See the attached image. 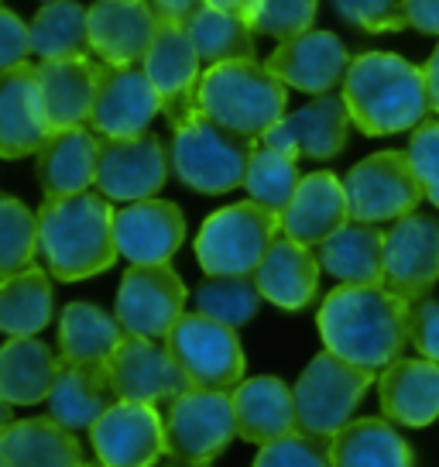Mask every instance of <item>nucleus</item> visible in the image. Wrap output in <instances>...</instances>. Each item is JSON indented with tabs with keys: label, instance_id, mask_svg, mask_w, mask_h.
<instances>
[{
	"label": "nucleus",
	"instance_id": "f257e3e1",
	"mask_svg": "<svg viewBox=\"0 0 439 467\" xmlns=\"http://www.w3.org/2000/svg\"><path fill=\"white\" fill-rule=\"evenodd\" d=\"M320 337L326 350L361 368H388L409 344V299L384 285H343L322 299Z\"/></svg>",
	"mask_w": 439,
	"mask_h": 467
},
{
	"label": "nucleus",
	"instance_id": "f03ea898",
	"mask_svg": "<svg viewBox=\"0 0 439 467\" xmlns=\"http://www.w3.org/2000/svg\"><path fill=\"white\" fill-rule=\"evenodd\" d=\"M117 210L103 192L45 196L38 206V244L59 282H83L117 262Z\"/></svg>",
	"mask_w": 439,
	"mask_h": 467
},
{
	"label": "nucleus",
	"instance_id": "7ed1b4c3",
	"mask_svg": "<svg viewBox=\"0 0 439 467\" xmlns=\"http://www.w3.org/2000/svg\"><path fill=\"white\" fill-rule=\"evenodd\" d=\"M351 120L367 138H388L419 128L429 107L425 69L392 52H364L343 76Z\"/></svg>",
	"mask_w": 439,
	"mask_h": 467
},
{
	"label": "nucleus",
	"instance_id": "20e7f679",
	"mask_svg": "<svg viewBox=\"0 0 439 467\" xmlns=\"http://www.w3.org/2000/svg\"><path fill=\"white\" fill-rule=\"evenodd\" d=\"M285 83L254 58L217 62L199 79V110L244 138H264L285 117Z\"/></svg>",
	"mask_w": 439,
	"mask_h": 467
},
{
	"label": "nucleus",
	"instance_id": "39448f33",
	"mask_svg": "<svg viewBox=\"0 0 439 467\" xmlns=\"http://www.w3.org/2000/svg\"><path fill=\"white\" fill-rule=\"evenodd\" d=\"M250 155H254V138L223 128L203 110H196L179 124L168 148L179 182L203 196H223L244 186Z\"/></svg>",
	"mask_w": 439,
	"mask_h": 467
},
{
	"label": "nucleus",
	"instance_id": "423d86ee",
	"mask_svg": "<svg viewBox=\"0 0 439 467\" xmlns=\"http://www.w3.org/2000/svg\"><path fill=\"white\" fill-rule=\"evenodd\" d=\"M281 231V213L244 200L203 220L196 234V262L206 275H254Z\"/></svg>",
	"mask_w": 439,
	"mask_h": 467
},
{
	"label": "nucleus",
	"instance_id": "0eeeda50",
	"mask_svg": "<svg viewBox=\"0 0 439 467\" xmlns=\"http://www.w3.org/2000/svg\"><path fill=\"white\" fill-rule=\"evenodd\" d=\"M371 381H374V368L353 365L333 350L316 354L292 389L299 430L333 437L340 426L351 423L353 409L361 406Z\"/></svg>",
	"mask_w": 439,
	"mask_h": 467
},
{
	"label": "nucleus",
	"instance_id": "6e6552de",
	"mask_svg": "<svg viewBox=\"0 0 439 467\" xmlns=\"http://www.w3.org/2000/svg\"><path fill=\"white\" fill-rule=\"evenodd\" d=\"M165 344L189 379V389L234 392L244 381V348L237 340V327L209 320L203 313H182Z\"/></svg>",
	"mask_w": 439,
	"mask_h": 467
},
{
	"label": "nucleus",
	"instance_id": "1a4fd4ad",
	"mask_svg": "<svg viewBox=\"0 0 439 467\" xmlns=\"http://www.w3.org/2000/svg\"><path fill=\"white\" fill-rule=\"evenodd\" d=\"M237 437V416L230 392L186 389L168 402L165 416V453L192 464H209Z\"/></svg>",
	"mask_w": 439,
	"mask_h": 467
},
{
	"label": "nucleus",
	"instance_id": "9d476101",
	"mask_svg": "<svg viewBox=\"0 0 439 467\" xmlns=\"http://www.w3.org/2000/svg\"><path fill=\"white\" fill-rule=\"evenodd\" d=\"M343 186L351 200V220H361V223L409 217L425 196L409 151H378L371 159L357 161L343 179Z\"/></svg>",
	"mask_w": 439,
	"mask_h": 467
},
{
	"label": "nucleus",
	"instance_id": "9b49d317",
	"mask_svg": "<svg viewBox=\"0 0 439 467\" xmlns=\"http://www.w3.org/2000/svg\"><path fill=\"white\" fill-rule=\"evenodd\" d=\"M186 285L172 272V265H131L117 289V309L124 334L165 340L182 317Z\"/></svg>",
	"mask_w": 439,
	"mask_h": 467
},
{
	"label": "nucleus",
	"instance_id": "f8f14e48",
	"mask_svg": "<svg viewBox=\"0 0 439 467\" xmlns=\"http://www.w3.org/2000/svg\"><path fill=\"white\" fill-rule=\"evenodd\" d=\"M168 151L158 134H128V138H100V165L97 190L117 203L151 200L168 182Z\"/></svg>",
	"mask_w": 439,
	"mask_h": 467
},
{
	"label": "nucleus",
	"instance_id": "ddd939ff",
	"mask_svg": "<svg viewBox=\"0 0 439 467\" xmlns=\"http://www.w3.org/2000/svg\"><path fill=\"white\" fill-rule=\"evenodd\" d=\"M199 52L192 45V35L186 25H168L161 21L155 31V42L148 48L141 69L151 79V87L161 100V114L168 124L179 128L186 117L199 110Z\"/></svg>",
	"mask_w": 439,
	"mask_h": 467
},
{
	"label": "nucleus",
	"instance_id": "4468645a",
	"mask_svg": "<svg viewBox=\"0 0 439 467\" xmlns=\"http://www.w3.org/2000/svg\"><path fill=\"white\" fill-rule=\"evenodd\" d=\"M107 371L117 399H128V402H151V406L172 402L189 389V379L182 375L168 344L161 348L158 340H148V337L124 334L107 361Z\"/></svg>",
	"mask_w": 439,
	"mask_h": 467
},
{
	"label": "nucleus",
	"instance_id": "2eb2a0df",
	"mask_svg": "<svg viewBox=\"0 0 439 467\" xmlns=\"http://www.w3.org/2000/svg\"><path fill=\"white\" fill-rule=\"evenodd\" d=\"M89 440L107 467H155L165 453V423L151 402L117 399L93 423Z\"/></svg>",
	"mask_w": 439,
	"mask_h": 467
},
{
	"label": "nucleus",
	"instance_id": "dca6fc26",
	"mask_svg": "<svg viewBox=\"0 0 439 467\" xmlns=\"http://www.w3.org/2000/svg\"><path fill=\"white\" fill-rule=\"evenodd\" d=\"M351 124L353 120L351 110H347V100L333 97V93H322L312 103L281 117L279 124L261 138V145L285 151L292 159L330 161L347 148Z\"/></svg>",
	"mask_w": 439,
	"mask_h": 467
},
{
	"label": "nucleus",
	"instance_id": "f3484780",
	"mask_svg": "<svg viewBox=\"0 0 439 467\" xmlns=\"http://www.w3.org/2000/svg\"><path fill=\"white\" fill-rule=\"evenodd\" d=\"M439 282V220L409 213L384 234V289L423 299Z\"/></svg>",
	"mask_w": 439,
	"mask_h": 467
},
{
	"label": "nucleus",
	"instance_id": "a211bd4d",
	"mask_svg": "<svg viewBox=\"0 0 439 467\" xmlns=\"http://www.w3.org/2000/svg\"><path fill=\"white\" fill-rule=\"evenodd\" d=\"M103 62H93L87 56H62V58H42L35 66L38 79V103L48 131H66L87 124L97 103L100 89Z\"/></svg>",
	"mask_w": 439,
	"mask_h": 467
},
{
	"label": "nucleus",
	"instance_id": "6ab92c4d",
	"mask_svg": "<svg viewBox=\"0 0 439 467\" xmlns=\"http://www.w3.org/2000/svg\"><path fill=\"white\" fill-rule=\"evenodd\" d=\"M351 52L340 42L333 31H302L289 42H281L271 56H268V69L279 76L285 87L322 97L333 93L337 83H343V76L351 69Z\"/></svg>",
	"mask_w": 439,
	"mask_h": 467
},
{
	"label": "nucleus",
	"instance_id": "aec40b11",
	"mask_svg": "<svg viewBox=\"0 0 439 467\" xmlns=\"http://www.w3.org/2000/svg\"><path fill=\"white\" fill-rule=\"evenodd\" d=\"M161 114V100L145 69L138 66H103L97 103L89 114V128L100 138H128L148 131V124Z\"/></svg>",
	"mask_w": 439,
	"mask_h": 467
},
{
	"label": "nucleus",
	"instance_id": "412c9836",
	"mask_svg": "<svg viewBox=\"0 0 439 467\" xmlns=\"http://www.w3.org/2000/svg\"><path fill=\"white\" fill-rule=\"evenodd\" d=\"M151 0H97L89 7V52L103 66H138L158 31Z\"/></svg>",
	"mask_w": 439,
	"mask_h": 467
},
{
	"label": "nucleus",
	"instance_id": "4be33fe9",
	"mask_svg": "<svg viewBox=\"0 0 439 467\" xmlns=\"http://www.w3.org/2000/svg\"><path fill=\"white\" fill-rule=\"evenodd\" d=\"M114 234L131 265H168L186 241V217L168 200H138L117 210Z\"/></svg>",
	"mask_w": 439,
	"mask_h": 467
},
{
	"label": "nucleus",
	"instance_id": "5701e85b",
	"mask_svg": "<svg viewBox=\"0 0 439 467\" xmlns=\"http://www.w3.org/2000/svg\"><path fill=\"white\" fill-rule=\"evenodd\" d=\"M48 124L38 103L35 66L21 62L0 73V159H28L48 141Z\"/></svg>",
	"mask_w": 439,
	"mask_h": 467
},
{
	"label": "nucleus",
	"instance_id": "b1692460",
	"mask_svg": "<svg viewBox=\"0 0 439 467\" xmlns=\"http://www.w3.org/2000/svg\"><path fill=\"white\" fill-rule=\"evenodd\" d=\"M351 223V200L347 186L333 172L302 175L289 210L281 213V234L306 248H320L330 234Z\"/></svg>",
	"mask_w": 439,
	"mask_h": 467
},
{
	"label": "nucleus",
	"instance_id": "393cba45",
	"mask_svg": "<svg viewBox=\"0 0 439 467\" xmlns=\"http://www.w3.org/2000/svg\"><path fill=\"white\" fill-rule=\"evenodd\" d=\"M97 165H100V138L87 124H79L48 134V141L38 148L35 175L45 196H73L97 186Z\"/></svg>",
	"mask_w": 439,
	"mask_h": 467
},
{
	"label": "nucleus",
	"instance_id": "a878e982",
	"mask_svg": "<svg viewBox=\"0 0 439 467\" xmlns=\"http://www.w3.org/2000/svg\"><path fill=\"white\" fill-rule=\"evenodd\" d=\"M378 399L398 426H429L439 420V365L429 358H398L381 368Z\"/></svg>",
	"mask_w": 439,
	"mask_h": 467
},
{
	"label": "nucleus",
	"instance_id": "bb28decb",
	"mask_svg": "<svg viewBox=\"0 0 439 467\" xmlns=\"http://www.w3.org/2000/svg\"><path fill=\"white\" fill-rule=\"evenodd\" d=\"M234 416H237V437L248 443H271L279 437H289L299 430L295 416V392L275 375H258V379L240 381L234 392Z\"/></svg>",
	"mask_w": 439,
	"mask_h": 467
},
{
	"label": "nucleus",
	"instance_id": "cd10ccee",
	"mask_svg": "<svg viewBox=\"0 0 439 467\" xmlns=\"http://www.w3.org/2000/svg\"><path fill=\"white\" fill-rule=\"evenodd\" d=\"M48 416L66 430H93L107 409L117 402V392L110 385L107 365H79V361H62L56 385L48 392Z\"/></svg>",
	"mask_w": 439,
	"mask_h": 467
},
{
	"label": "nucleus",
	"instance_id": "c85d7f7f",
	"mask_svg": "<svg viewBox=\"0 0 439 467\" xmlns=\"http://www.w3.org/2000/svg\"><path fill=\"white\" fill-rule=\"evenodd\" d=\"M320 258L292 237H275V244L261 258L254 282L268 303L279 309H306L320 289Z\"/></svg>",
	"mask_w": 439,
	"mask_h": 467
},
{
	"label": "nucleus",
	"instance_id": "c756f323",
	"mask_svg": "<svg viewBox=\"0 0 439 467\" xmlns=\"http://www.w3.org/2000/svg\"><path fill=\"white\" fill-rule=\"evenodd\" d=\"M0 467H87L73 430L52 416L21 420L0 433Z\"/></svg>",
	"mask_w": 439,
	"mask_h": 467
},
{
	"label": "nucleus",
	"instance_id": "7c9ffc66",
	"mask_svg": "<svg viewBox=\"0 0 439 467\" xmlns=\"http://www.w3.org/2000/svg\"><path fill=\"white\" fill-rule=\"evenodd\" d=\"M316 258L343 285H384V234L374 223H343L316 248Z\"/></svg>",
	"mask_w": 439,
	"mask_h": 467
},
{
	"label": "nucleus",
	"instance_id": "2f4dec72",
	"mask_svg": "<svg viewBox=\"0 0 439 467\" xmlns=\"http://www.w3.org/2000/svg\"><path fill=\"white\" fill-rule=\"evenodd\" d=\"M62 358L56 350L35 340V337H11L0 348V395L11 406H35L45 402L56 375H59Z\"/></svg>",
	"mask_w": 439,
	"mask_h": 467
},
{
	"label": "nucleus",
	"instance_id": "473e14b6",
	"mask_svg": "<svg viewBox=\"0 0 439 467\" xmlns=\"http://www.w3.org/2000/svg\"><path fill=\"white\" fill-rule=\"evenodd\" d=\"M333 467H412V447L388 420H351L330 440Z\"/></svg>",
	"mask_w": 439,
	"mask_h": 467
},
{
	"label": "nucleus",
	"instance_id": "72a5a7b5",
	"mask_svg": "<svg viewBox=\"0 0 439 467\" xmlns=\"http://www.w3.org/2000/svg\"><path fill=\"white\" fill-rule=\"evenodd\" d=\"M52 278L45 268L28 265L25 272L0 278V334L35 337L52 323Z\"/></svg>",
	"mask_w": 439,
	"mask_h": 467
},
{
	"label": "nucleus",
	"instance_id": "f704fd0d",
	"mask_svg": "<svg viewBox=\"0 0 439 467\" xmlns=\"http://www.w3.org/2000/svg\"><path fill=\"white\" fill-rule=\"evenodd\" d=\"M124 340L117 317L103 313L93 303H69L59 317V354L62 361L79 365H107L110 354Z\"/></svg>",
	"mask_w": 439,
	"mask_h": 467
},
{
	"label": "nucleus",
	"instance_id": "c9c22d12",
	"mask_svg": "<svg viewBox=\"0 0 439 467\" xmlns=\"http://www.w3.org/2000/svg\"><path fill=\"white\" fill-rule=\"evenodd\" d=\"M28 31L35 56H83L89 48V7L76 4V0H52L31 17Z\"/></svg>",
	"mask_w": 439,
	"mask_h": 467
},
{
	"label": "nucleus",
	"instance_id": "e433bc0d",
	"mask_svg": "<svg viewBox=\"0 0 439 467\" xmlns=\"http://www.w3.org/2000/svg\"><path fill=\"white\" fill-rule=\"evenodd\" d=\"M192 45L203 58L206 66H217V62H234V58H254V35L250 25L240 17L217 11L203 4L189 25Z\"/></svg>",
	"mask_w": 439,
	"mask_h": 467
},
{
	"label": "nucleus",
	"instance_id": "4c0bfd02",
	"mask_svg": "<svg viewBox=\"0 0 439 467\" xmlns=\"http://www.w3.org/2000/svg\"><path fill=\"white\" fill-rule=\"evenodd\" d=\"M299 159L292 155H285V151H275V148H254V155H250V165H248V179H244V190L254 203L268 206V210H275V213H285L289 203H292L295 190H299V182H302V175H299Z\"/></svg>",
	"mask_w": 439,
	"mask_h": 467
},
{
	"label": "nucleus",
	"instance_id": "58836bf2",
	"mask_svg": "<svg viewBox=\"0 0 439 467\" xmlns=\"http://www.w3.org/2000/svg\"><path fill=\"white\" fill-rule=\"evenodd\" d=\"M261 299L264 296L254 275H209L196 289V313L227 327H244L248 320H254Z\"/></svg>",
	"mask_w": 439,
	"mask_h": 467
},
{
	"label": "nucleus",
	"instance_id": "ea45409f",
	"mask_svg": "<svg viewBox=\"0 0 439 467\" xmlns=\"http://www.w3.org/2000/svg\"><path fill=\"white\" fill-rule=\"evenodd\" d=\"M38 251V213H31L15 196L0 192V278L25 272L35 265Z\"/></svg>",
	"mask_w": 439,
	"mask_h": 467
},
{
	"label": "nucleus",
	"instance_id": "a19ab883",
	"mask_svg": "<svg viewBox=\"0 0 439 467\" xmlns=\"http://www.w3.org/2000/svg\"><path fill=\"white\" fill-rule=\"evenodd\" d=\"M330 440L333 437H320V433L295 430L289 437H279V440H271V443H264L261 453L254 457L250 467H333Z\"/></svg>",
	"mask_w": 439,
	"mask_h": 467
},
{
	"label": "nucleus",
	"instance_id": "79ce46f5",
	"mask_svg": "<svg viewBox=\"0 0 439 467\" xmlns=\"http://www.w3.org/2000/svg\"><path fill=\"white\" fill-rule=\"evenodd\" d=\"M316 11H320V0H261L250 28L258 35H268V38L289 42V38L312 28Z\"/></svg>",
	"mask_w": 439,
	"mask_h": 467
},
{
	"label": "nucleus",
	"instance_id": "37998d69",
	"mask_svg": "<svg viewBox=\"0 0 439 467\" xmlns=\"http://www.w3.org/2000/svg\"><path fill=\"white\" fill-rule=\"evenodd\" d=\"M337 15L351 21L361 31H402L409 28L405 21V4L402 0H333Z\"/></svg>",
	"mask_w": 439,
	"mask_h": 467
},
{
	"label": "nucleus",
	"instance_id": "c03bdc74",
	"mask_svg": "<svg viewBox=\"0 0 439 467\" xmlns=\"http://www.w3.org/2000/svg\"><path fill=\"white\" fill-rule=\"evenodd\" d=\"M405 151H409L412 169L419 175L429 203L439 210V120H423Z\"/></svg>",
	"mask_w": 439,
	"mask_h": 467
},
{
	"label": "nucleus",
	"instance_id": "a18cd8bd",
	"mask_svg": "<svg viewBox=\"0 0 439 467\" xmlns=\"http://www.w3.org/2000/svg\"><path fill=\"white\" fill-rule=\"evenodd\" d=\"M409 340L423 358L439 365V299H412L409 303Z\"/></svg>",
	"mask_w": 439,
	"mask_h": 467
},
{
	"label": "nucleus",
	"instance_id": "49530a36",
	"mask_svg": "<svg viewBox=\"0 0 439 467\" xmlns=\"http://www.w3.org/2000/svg\"><path fill=\"white\" fill-rule=\"evenodd\" d=\"M28 52H31L28 25H25L15 11L0 7V73L11 69V66H21Z\"/></svg>",
	"mask_w": 439,
	"mask_h": 467
},
{
	"label": "nucleus",
	"instance_id": "de8ad7c7",
	"mask_svg": "<svg viewBox=\"0 0 439 467\" xmlns=\"http://www.w3.org/2000/svg\"><path fill=\"white\" fill-rule=\"evenodd\" d=\"M409 28L423 35H439V0H402Z\"/></svg>",
	"mask_w": 439,
	"mask_h": 467
},
{
	"label": "nucleus",
	"instance_id": "09e8293b",
	"mask_svg": "<svg viewBox=\"0 0 439 467\" xmlns=\"http://www.w3.org/2000/svg\"><path fill=\"white\" fill-rule=\"evenodd\" d=\"M203 4L206 0H151L158 21H168V25H189Z\"/></svg>",
	"mask_w": 439,
	"mask_h": 467
},
{
	"label": "nucleus",
	"instance_id": "8fccbe9b",
	"mask_svg": "<svg viewBox=\"0 0 439 467\" xmlns=\"http://www.w3.org/2000/svg\"><path fill=\"white\" fill-rule=\"evenodd\" d=\"M209 7H217V11H227V15L240 17V21H254L258 15V7H261V0H206Z\"/></svg>",
	"mask_w": 439,
	"mask_h": 467
},
{
	"label": "nucleus",
	"instance_id": "3c124183",
	"mask_svg": "<svg viewBox=\"0 0 439 467\" xmlns=\"http://www.w3.org/2000/svg\"><path fill=\"white\" fill-rule=\"evenodd\" d=\"M425 89H429V107L439 114V45L425 62Z\"/></svg>",
	"mask_w": 439,
	"mask_h": 467
},
{
	"label": "nucleus",
	"instance_id": "603ef678",
	"mask_svg": "<svg viewBox=\"0 0 439 467\" xmlns=\"http://www.w3.org/2000/svg\"><path fill=\"white\" fill-rule=\"evenodd\" d=\"M11 423H15V420H11V402L0 395V433H4V430H7Z\"/></svg>",
	"mask_w": 439,
	"mask_h": 467
},
{
	"label": "nucleus",
	"instance_id": "864d4df0",
	"mask_svg": "<svg viewBox=\"0 0 439 467\" xmlns=\"http://www.w3.org/2000/svg\"><path fill=\"white\" fill-rule=\"evenodd\" d=\"M158 467H209V464H192V461H179V457H168L165 464H158Z\"/></svg>",
	"mask_w": 439,
	"mask_h": 467
},
{
	"label": "nucleus",
	"instance_id": "5fc2aeb1",
	"mask_svg": "<svg viewBox=\"0 0 439 467\" xmlns=\"http://www.w3.org/2000/svg\"><path fill=\"white\" fill-rule=\"evenodd\" d=\"M87 467H107V464H87Z\"/></svg>",
	"mask_w": 439,
	"mask_h": 467
},
{
	"label": "nucleus",
	"instance_id": "6e6d98bb",
	"mask_svg": "<svg viewBox=\"0 0 439 467\" xmlns=\"http://www.w3.org/2000/svg\"><path fill=\"white\" fill-rule=\"evenodd\" d=\"M45 4H52V0H45Z\"/></svg>",
	"mask_w": 439,
	"mask_h": 467
}]
</instances>
